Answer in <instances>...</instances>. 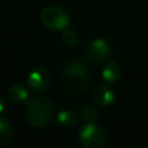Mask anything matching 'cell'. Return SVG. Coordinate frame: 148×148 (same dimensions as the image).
Wrapping results in <instances>:
<instances>
[{
  "instance_id": "12",
  "label": "cell",
  "mask_w": 148,
  "mask_h": 148,
  "mask_svg": "<svg viewBox=\"0 0 148 148\" xmlns=\"http://www.w3.org/2000/svg\"><path fill=\"white\" fill-rule=\"evenodd\" d=\"M81 116L86 122H94L99 116L97 108L92 104H84L81 109Z\"/></svg>"
},
{
  "instance_id": "3",
  "label": "cell",
  "mask_w": 148,
  "mask_h": 148,
  "mask_svg": "<svg viewBox=\"0 0 148 148\" xmlns=\"http://www.w3.org/2000/svg\"><path fill=\"white\" fill-rule=\"evenodd\" d=\"M42 25L53 31H62L70 25V17L66 10L59 5H47L39 14Z\"/></svg>"
},
{
  "instance_id": "14",
  "label": "cell",
  "mask_w": 148,
  "mask_h": 148,
  "mask_svg": "<svg viewBox=\"0 0 148 148\" xmlns=\"http://www.w3.org/2000/svg\"><path fill=\"white\" fill-rule=\"evenodd\" d=\"M5 107H7V104H5V100L3 99V96L0 95V113H3L5 110Z\"/></svg>"
},
{
  "instance_id": "11",
  "label": "cell",
  "mask_w": 148,
  "mask_h": 148,
  "mask_svg": "<svg viewBox=\"0 0 148 148\" xmlns=\"http://www.w3.org/2000/svg\"><path fill=\"white\" fill-rule=\"evenodd\" d=\"M12 122L7 117H0V146L7 144L12 138Z\"/></svg>"
},
{
  "instance_id": "2",
  "label": "cell",
  "mask_w": 148,
  "mask_h": 148,
  "mask_svg": "<svg viewBox=\"0 0 148 148\" xmlns=\"http://www.w3.org/2000/svg\"><path fill=\"white\" fill-rule=\"evenodd\" d=\"M53 114V103L47 96H35L29 101L26 108V121L33 127H44L51 122Z\"/></svg>"
},
{
  "instance_id": "8",
  "label": "cell",
  "mask_w": 148,
  "mask_h": 148,
  "mask_svg": "<svg viewBox=\"0 0 148 148\" xmlns=\"http://www.w3.org/2000/svg\"><path fill=\"white\" fill-rule=\"evenodd\" d=\"M121 66L117 61L114 60H109L107 64L104 65L101 70V77L104 79L105 83L108 84H113V83H117L121 78Z\"/></svg>"
},
{
  "instance_id": "4",
  "label": "cell",
  "mask_w": 148,
  "mask_h": 148,
  "mask_svg": "<svg viewBox=\"0 0 148 148\" xmlns=\"http://www.w3.org/2000/svg\"><path fill=\"white\" fill-rule=\"evenodd\" d=\"M82 148H105L108 143V135L105 130L94 122H87L78 134Z\"/></svg>"
},
{
  "instance_id": "13",
  "label": "cell",
  "mask_w": 148,
  "mask_h": 148,
  "mask_svg": "<svg viewBox=\"0 0 148 148\" xmlns=\"http://www.w3.org/2000/svg\"><path fill=\"white\" fill-rule=\"evenodd\" d=\"M61 42L66 47H74L78 43V35H77V33L74 30L65 29V30H62L61 34Z\"/></svg>"
},
{
  "instance_id": "1",
  "label": "cell",
  "mask_w": 148,
  "mask_h": 148,
  "mask_svg": "<svg viewBox=\"0 0 148 148\" xmlns=\"http://www.w3.org/2000/svg\"><path fill=\"white\" fill-rule=\"evenodd\" d=\"M90 82H91V77L86 64L79 60H73L68 62L62 75V83L68 91L73 94L86 92L90 87Z\"/></svg>"
},
{
  "instance_id": "10",
  "label": "cell",
  "mask_w": 148,
  "mask_h": 148,
  "mask_svg": "<svg viewBox=\"0 0 148 148\" xmlns=\"http://www.w3.org/2000/svg\"><path fill=\"white\" fill-rule=\"evenodd\" d=\"M78 122V114L72 109H62L57 113V123L64 129H72Z\"/></svg>"
},
{
  "instance_id": "9",
  "label": "cell",
  "mask_w": 148,
  "mask_h": 148,
  "mask_svg": "<svg viewBox=\"0 0 148 148\" xmlns=\"http://www.w3.org/2000/svg\"><path fill=\"white\" fill-rule=\"evenodd\" d=\"M27 97H29V91L22 84H13L8 90V99H9L10 103H13L16 105L26 103Z\"/></svg>"
},
{
  "instance_id": "6",
  "label": "cell",
  "mask_w": 148,
  "mask_h": 148,
  "mask_svg": "<svg viewBox=\"0 0 148 148\" xmlns=\"http://www.w3.org/2000/svg\"><path fill=\"white\" fill-rule=\"evenodd\" d=\"M51 82V73L44 66H35L27 77V84L31 91L40 92L48 87Z\"/></svg>"
},
{
  "instance_id": "7",
  "label": "cell",
  "mask_w": 148,
  "mask_h": 148,
  "mask_svg": "<svg viewBox=\"0 0 148 148\" xmlns=\"http://www.w3.org/2000/svg\"><path fill=\"white\" fill-rule=\"evenodd\" d=\"M114 91L108 84H97L91 91V99L99 107H108L114 101Z\"/></svg>"
},
{
  "instance_id": "5",
  "label": "cell",
  "mask_w": 148,
  "mask_h": 148,
  "mask_svg": "<svg viewBox=\"0 0 148 148\" xmlns=\"http://www.w3.org/2000/svg\"><path fill=\"white\" fill-rule=\"evenodd\" d=\"M84 59L90 62V64H101L108 60L110 56V46L105 39L97 38L94 39L88 46L84 48Z\"/></svg>"
}]
</instances>
